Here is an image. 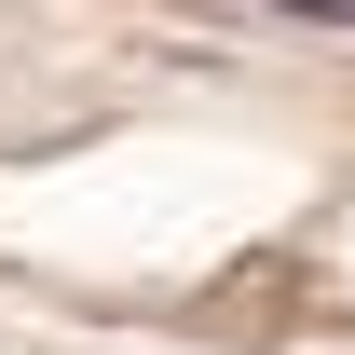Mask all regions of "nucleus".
<instances>
[{"label":"nucleus","instance_id":"f257e3e1","mask_svg":"<svg viewBox=\"0 0 355 355\" xmlns=\"http://www.w3.org/2000/svg\"><path fill=\"white\" fill-rule=\"evenodd\" d=\"M287 14H328V28H355V0H287Z\"/></svg>","mask_w":355,"mask_h":355}]
</instances>
